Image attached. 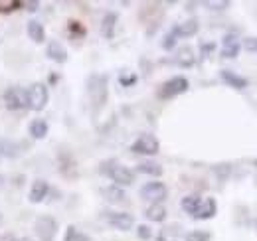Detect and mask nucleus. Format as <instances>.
<instances>
[{
  "mask_svg": "<svg viewBox=\"0 0 257 241\" xmlns=\"http://www.w3.org/2000/svg\"><path fill=\"white\" fill-rule=\"evenodd\" d=\"M105 166H109V168H103L101 172H103V174H107L111 180L115 182V186H119V188H123V186H131V184H133V180H135L133 170H131V168H127V166L117 164L115 160L105 162Z\"/></svg>",
  "mask_w": 257,
  "mask_h": 241,
  "instance_id": "f257e3e1",
  "label": "nucleus"
},
{
  "mask_svg": "<svg viewBox=\"0 0 257 241\" xmlns=\"http://www.w3.org/2000/svg\"><path fill=\"white\" fill-rule=\"evenodd\" d=\"M48 99H50V93L44 83H32L26 91V101L32 111H42L48 105Z\"/></svg>",
  "mask_w": 257,
  "mask_h": 241,
  "instance_id": "f03ea898",
  "label": "nucleus"
},
{
  "mask_svg": "<svg viewBox=\"0 0 257 241\" xmlns=\"http://www.w3.org/2000/svg\"><path fill=\"white\" fill-rule=\"evenodd\" d=\"M89 97L95 107H101L107 101V77L105 75H91L87 81Z\"/></svg>",
  "mask_w": 257,
  "mask_h": 241,
  "instance_id": "7ed1b4c3",
  "label": "nucleus"
},
{
  "mask_svg": "<svg viewBox=\"0 0 257 241\" xmlns=\"http://www.w3.org/2000/svg\"><path fill=\"white\" fill-rule=\"evenodd\" d=\"M186 91H188V79L182 77V75H176V77L168 79L166 83H162L159 97L161 99H172V97H178V95H182Z\"/></svg>",
  "mask_w": 257,
  "mask_h": 241,
  "instance_id": "20e7f679",
  "label": "nucleus"
},
{
  "mask_svg": "<svg viewBox=\"0 0 257 241\" xmlns=\"http://www.w3.org/2000/svg\"><path fill=\"white\" fill-rule=\"evenodd\" d=\"M159 141L153 137V135H141L133 145H131V151L135 154H147V156H153V154H159Z\"/></svg>",
  "mask_w": 257,
  "mask_h": 241,
  "instance_id": "39448f33",
  "label": "nucleus"
},
{
  "mask_svg": "<svg viewBox=\"0 0 257 241\" xmlns=\"http://www.w3.org/2000/svg\"><path fill=\"white\" fill-rule=\"evenodd\" d=\"M166 196H168V190L162 182H149L141 188V198L153 204H161L162 200H166Z\"/></svg>",
  "mask_w": 257,
  "mask_h": 241,
  "instance_id": "423d86ee",
  "label": "nucleus"
},
{
  "mask_svg": "<svg viewBox=\"0 0 257 241\" xmlns=\"http://www.w3.org/2000/svg\"><path fill=\"white\" fill-rule=\"evenodd\" d=\"M56 229H58V223L52 215H42L36 221V235L40 237V241H54Z\"/></svg>",
  "mask_w": 257,
  "mask_h": 241,
  "instance_id": "0eeeda50",
  "label": "nucleus"
},
{
  "mask_svg": "<svg viewBox=\"0 0 257 241\" xmlns=\"http://www.w3.org/2000/svg\"><path fill=\"white\" fill-rule=\"evenodd\" d=\"M4 103L10 111H18V109H24L28 107V101H26V91L20 89V87H10V89L4 93Z\"/></svg>",
  "mask_w": 257,
  "mask_h": 241,
  "instance_id": "6e6552de",
  "label": "nucleus"
},
{
  "mask_svg": "<svg viewBox=\"0 0 257 241\" xmlns=\"http://www.w3.org/2000/svg\"><path fill=\"white\" fill-rule=\"evenodd\" d=\"M239 52H241V42L237 40V36L235 34H225L224 40H222V50H220V56L224 58V60H235L237 56H239Z\"/></svg>",
  "mask_w": 257,
  "mask_h": 241,
  "instance_id": "1a4fd4ad",
  "label": "nucleus"
},
{
  "mask_svg": "<svg viewBox=\"0 0 257 241\" xmlns=\"http://www.w3.org/2000/svg\"><path fill=\"white\" fill-rule=\"evenodd\" d=\"M105 219L109 221V225H113L115 229H121V231H128L135 225V217L125 211H107Z\"/></svg>",
  "mask_w": 257,
  "mask_h": 241,
  "instance_id": "9d476101",
  "label": "nucleus"
},
{
  "mask_svg": "<svg viewBox=\"0 0 257 241\" xmlns=\"http://www.w3.org/2000/svg\"><path fill=\"white\" fill-rule=\"evenodd\" d=\"M220 77H222V81H224L225 85H229V87H233V89L237 91H243L249 85V81L245 77H241V75H237V73H233L229 69H222L220 71Z\"/></svg>",
  "mask_w": 257,
  "mask_h": 241,
  "instance_id": "9b49d317",
  "label": "nucleus"
},
{
  "mask_svg": "<svg viewBox=\"0 0 257 241\" xmlns=\"http://www.w3.org/2000/svg\"><path fill=\"white\" fill-rule=\"evenodd\" d=\"M216 211H218L216 200L214 198H204L202 204H200V208L196 210V213H194L192 217H196V219H210V217L216 215Z\"/></svg>",
  "mask_w": 257,
  "mask_h": 241,
  "instance_id": "f8f14e48",
  "label": "nucleus"
},
{
  "mask_svg": "<svg viewBox=\"0 0 257 241\" xmlns=\"http://www.w3.org/2000/svg\"><path fill=\"white\" fill-rule=\"evenodd\" d=\"M198 20L196 18H190V20H186V22H182V24H176L174 28H172V34L176 36V38H192L194 34L198 32Z\"/></svg>",
  "mask_w": 257,
  "mask_h": 241,
  "instance_id": "ddd939ff",
  "label": "nucleus"
},
{
  "mask_svg": "<svg viewBox=\"0 0 257 241\" xmlns=\"http://www.w3.org/2000/svg\"><path fill=\"white\" fill-rule=\"evenodd\" d=\"M48 192H50L48 182L36 180L32 184V190H30V202H32V204H40V202H44V200H46V196H48Z\"/></svg>",
  "mask_w": 257,
  "mask_h": 241,
  "instance_id": "4468645a",
  "label": "nucleus"
},
{
  "mask_svg": "<svg viewBox=\"0 0 257 241\" xmlns=\"http://www.w3.org/2000/svg\"><path fill=\"white\" fill-rule=\"evenodd\" d=\"M117 12H107L105 16H103V22H101V34H103V38H113L115 36V26H117Z\"/></svg>",
  "mask_w": 257,
  "mask_h": 241,
  "instance_id": "2eb2a0df",
  "label": "nucleus"
},
{
  "mask_svg": "<svg viewBox=\"0 0 257 241\" xmlns=\"http://www.w3.org/2000/svg\"><path fill=\"white\" fill-rule=\"evenodd\" d=\"M48 58L58 61V63H65L67 61V50H65L60 42H50V46H48Z\"/></svg>",
  "mask_w": 257,
  "mask_h": 241,
  "instance_id": "dca6fc26",
  "label": "nucleus"
},
{
  "mask_svg": "<svg viewBox=\"0 0 257 241\" xmlns=\"http://www.w3.org/2000/svg\"><path fill=\"white\" fill-rule=\"evenodd\" d=\"M145 215H147L151 221L161 223V221L166 219V208H164L162 204H151V206L145 210Z\"/></svg>",
  "mask_w": 257,
  "mask_h": 241,
  "instance_id": "f3484780",
  "label": "nucleus"
},
{
  "mask_svg": "<svg viewBox=\"0 0 257 241\" xmlns=\"http://www.w3.org/2000/svg\"><path fill=\"white\" fill-rule=\"evenodd\" d=\"M176 63H178L180 67H192L194 63H196V56H194L192 48L184 46V48L178 52V56H176Z\"/></svg>",
  "mask_w": 257,
  "mask_h": 241,
  "instance_id": "a211bd4d",
  "label": "nucleus"
},
{
  "mask_svg": "<svg viewBox=\"0 0 257 241\" xmlns=\"http://www.w3.org/2000/svg\"><path fill=\"white\" fill-rule=\"evenodd\" d=\"M103 196H105L109 202H115V204H119V202H125V200H127L125 190H123V188H119V186H109V188H105V190H103Z\"/></svg>",
  "mask_w": 257,
  "mask_h": 241,
  "instance_id": "6ab92c4d",
  "label": "nucleus"
},
{
  "mask_svg": "<svg viewBox=\"0 0 257 241\" xmlns=\"http://www.w3.org/2000/svg\"><path fill=\"white\" fill-rule=\"evenodd\" d=\"M28 36L32 38L34 42L42 44V42L46 40V30H44V26H42L40 22H36V20H30V22H28Z\"/></svg>",
  "mask_w": 257,
  "mask_h": 241,
  "instance_id": "aec40b11",
  "label": "nucleus"
},
{
  "mask_svg": "<svg viewBox=\"0 0 257 241\" xmlns=\"http://www.w3.org/2000/svg\"><path fill=\"white\" fill-rule=\"evenodd\" d=\"M137 170L141 172V174H149V176H162V166L161 164H157V162H141L139 166H137Z\"/></svg>",
  "mask_w": 257,
  "mask_h": 241,
  "instance_id": "412c9836",
  "label": "nucleus"
},
{
  "mask_svg": "<svg viewBox=\"0 0 257 241\" xmlns=\"http://www.w3.org/2000/svg\"><path fill=\"white\" fill-rule=\"evenodd\" d=\"M46 135H48V123L44 119L32 120V125H30V137H34V139H44Z\"/></svg>",
  "mask_w": 257,
  "mask_h": 241,
  "instance_id": "4be33fe9",
  "label": "nucleus"
},
{
  "mask_svg": "<svg viewBox=\"0 0 257 241\" xmlns=\"http://www.w3.org/2000/svg\"><path fill=\"white\" fill-rule=\"evenodd\" d=\"M200 204H202V198L200 196H186V198H182V210L186 211V213H190L194 215L196 210L200 208Z\"/></svg>",
  "mask_w": 257,
  "mask_h": 241,
  "instance_id": "5701e85b",
  "label": "nucleus"
},
{
  "mask_svg": "<svg viewBox=\"0 0 257 241\" xmlns=\"http://www.w3.org/2000/svg\"><path fill=\"white\" fill-rule=\"evenodd\" d=\"M14 158L18 156V147L14 143H8V141H0V158Z\"/></svg>",
  "mask_w": 257,
  "mask_h": 241,
  "instance_id": "b1692460",
  "label": "nucleus"
},
{
  "mask_svg": "<svg viewBox=\"0 0 257 241\" xmlns=\"http://www.w3.org/2000/svg\"><path fill=\"white\" fill-rule=\"evenodd\" d=\"M210 231H200V229H196V231H190L188 235H186V241H210Z\"/></svg>",
  "mask_w": 257,
  "mask_h": 241,
  "instance_id": "393cba45",
  "label": "nucleus"
},
{
  "mask_svg": "<svg viewBox=\"0 0 257 241\" xmlns=\"http://www.w3.org/2000/svg\"><path fill=\"white\" fill-rule=\"evenodd\" d=\"M241 46H243L249 54H255L257 56V36H249V38H245V40L241 42Z\"/></svg>",
  "mask_w": 257,
  "mask_h": 241,
  "instance_id": "a878e982",
  "label": "nucleus"
},
{
  "mask_svg": "<svg viewBox=\"0 0 257 241\" xmlns=\"http://www.w3.org/2000/svg\"><path fill=\"white\" fill-rule=\"evenodd\" d=\"M176 40H178V38H176L172 32H168V34L164 36V40H162V48H164L166 52H170V50L176 46Z\"/></svg>",
  "mask_w": 257,
  "mask_h": 241,
  "instance_id": "bb28decb",
  "label": "nucleus"
},
{
  "mask_svg": "<svg viewBox=\"0 0 257 241\" xmlns=\"http://www.w3.org/2000/svg\"><path fill=\"white\" fill-rule=\"evenodd\" d=\"M69 34H71V36H77V38H83V36H85V28H83L79 22L71 20V22H69Z\"/></svg>",
  "mask_w": 257,
  "mask_h": 241,
  "instance_id": "cd10ccee",
  "label": "nucleus"
},
{
  "mask_svg": "<svg viewBox=\"0 0 257 241\" xmlns=\"http://www.w3.org/2000/svg\"><path fill=\"white\" fill-rule=\"evenodd\" d=\"M204 6H206V8H210V10H225V8H229V2H227V0H222V2L206 0V2H204Z\"/></svg>",
  "mask_w": 257,
  "mask_h": 241,
  "instance_id": "c85d7f7f",
  "label": "nucleus"
},
{
  "mask_svg": "<svg viewBox=\"0 0 257 241\" xmlns=\"http://www.w3.org/2000/svg\"><path fill=\"white\" fill-rule=\"evenodd\" d=\"M137 235H139V239L149 241L153 237V229H151L149 225H139V227H137Z\"/></svg>",
  "mask_w": 257,
  "mask_h": 241,
  "instance_id": "c756f323",
  "label": "nucleus"
},
{
  "mask_svg": "<svg viewBox=\"0 0 257 241\" xmlns=\"http://www.w3.org/2000/svg\"><path fill=\"white\" fill-rule=\"evenodd\" d=\"M119 83H121L123 87H131V85H135V83H137V75H135V73L121 75V77H119Z\"/></svg>",
  "mask_w": 257,
  "mask_h": 241,
  "instance_id": "7c9ffc66",
  "label": "nucleus"
},
{
  "mask_svg": "<svg viewBox=\"0 0 257 241\" xmlns=\"http://www.w3.org/2000/svg\"><path fill=\"white\" fill-rule=\"evenodd\" d=\"M214 44H202L200 46V52H202V58H208L210 56V52H214Z\"/></svg>",
  "mask_w": 257,
  "mask_h": 241,
  "instance_id": "2f4dec72",
  "label": "nucleus"
},
{
  "mask_svg": "<svg viewBox=\"0 0 257 241\" xmlns=\"http://www.w3.org/2000/svg\"><path fill=\"white\" fill-rule=\"evenodd\" d=\"M216 172H218V176L225 178V176L231 172V168H229V164H222V166H218V168H216Z\"/></svg>",
  "mask_w": 257,
  "mask_h": 241,
  "instance_id": "473e14b6",
  "label": "nucleus"
},
{
  "mask_svg": "<svg viewBox=\"0 0 257 241\" xmlns=\"http://www.w3.org/2000/svg\"><path fill=\"white\" fill-rule=\"evenodd\" d=\"M24 8H30V12H36V8H40L38 2H24Z\"/></svg>",
  "mask_w": 257,
  "mask_h": 241,
  "instance_id": "72a5a7b5",
  "label": "nucleus"
},
{
  "mask_svg": "<svg viewBox=\"0 0 257 241\" xmlns=\"http://www.w3.org/2000/svg\"><path fill=\"white\" fill-rule=\"evenodd\" d=\"M157 241H174V239H170V237H168V235H166V233H164V231H162L161 235H159V237H157Z\"/></svg>",
  "mask_w": 257,
  "mask_h": 241,
  "instance_id": "f704fd0d",
  "label": "nucleus"
},
{
  "mask_svg": "<svg viewBox=\"0 0 257 241\" xmlns=\"http://www.w3.org/2000/svg\"><path fill=\"white\" fill-rule=\"evenodd\" d=\"M12 241H32L30 237H14Z\"/></svg>",
  "mask_w": 257,
  "mask_h": 241,
  "instance_id": "c9c22d12",
  "label": "nucleus"
},
{
  "mask_svg": "<svg viewBox=\"0 0 257 241\" xmlns=\"http://www.w3.org/2000/svg\"><path fill=\"white\" fill-rule=\"evenodd\" d=\"M14 237H10V235H4V237H0V241H12Z\"/></svg>",
  "mask_w": 257,
  "mask_h": 241,
  "instance_id": "e433bc0d",
  "label": "nucleus"
},
{
  "mask_svg": "<svg viewBox=\"0 0 257 241\" xmlns=\"http://www.w3.org/2000/svg\"><path fill=\"white\" fill-rule=\"evenodd\" d=\"M253 164H255V168H257V158H255V162H253Z\"/></svg>",
  "mask_w": 257,
  "mask_h": 241,
  "instance_id": "4c0bfd02",
  "label": "nucleus"
},
{
  "mask_svg": "<svg viewBox=\"0 0 257 241\" xmlns=\"http://www.w3.org/2000/svg\"><path fill=\"white\" fill-rule=\"evenodd\" d=\"M0 223H2V215H0Z\"/></svg>",
  "mask_w": 257,
  "mask_h": 241,
  "instance_id": "58836bf2",
  "label": "nucleus"
},
{
  "mask_svg": "<svg viewBox=\"0 0 257 241\" xmlns=\"http://www.w3.org/2000/svg\"><path fill=\"white\" fill-rule=\"evenodd\" d=\"M255 227H257V217H255Z\"/></svg>",
  "mask_w": 257,
  "mask_h": 241,
  "instance_id": "ea45409f",
  "label": "nucleus"
},
{
  "mask_svg": "<svg viewBox=\"0 0 257 241\" xmlns=\"http://www.w3.org/2000/svg\"><path fill=\"white\" fill-rule=\"evenodd\" d=\"M255 182H257V180H255Z\"/></svg>",
  "mask_w": 257,
  "mask_h": 241,
  "instance_id": "a19ab883",
  "label": "nucleus"
}]
</instances>
